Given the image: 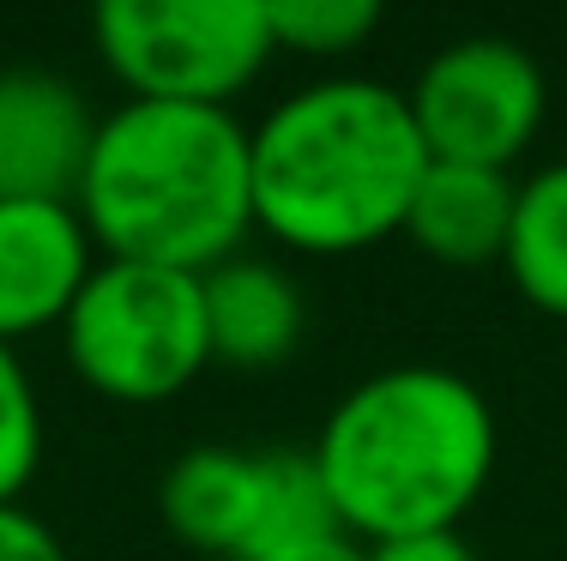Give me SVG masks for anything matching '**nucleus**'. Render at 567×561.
Returning a JSON list of instances; mask_svg holds the SVG:
<instances>
[{
	"label": "nucleus",
	"instance_id": "obj_1",
	"mask_svg": "<svg viewBox=\"0 0 567 561\" xmlns=\"http://www.w3.org/2000/svg\"><path fill=\"white\" fill-rule=\"evenodd\" d=\"M429 145L399 85L308 79L248 127L254 230L296 253H362L404 230Z\"/></svg>",
	"mask_w": 567,
	"mask_h": 561
},
{
	"label": "nucleus",
	"instance_id": "obj_2",
	"mask_svg": "<svg viewBox=\"0 0 567 561\" xmlns=\"http://www.w3.org/2000/svg\"><path fill=\"white\" fill-rule=\"evenodd\" d=\"M495 411L477 381L435 363L362 374L320 423L315 471L357 543L458 531L495 471Z\"/></svg>",
	"mask_w": 567,
	"mask_h": 561
},
{
	"label": "nucleus",
	"instance_id": "obj_3",
	"mask_svg": "<svg viewBox=\"0 0 567 561\" xmlns=\"http://www.w3.org/2000/svg\"><path fill=\"white\" fill-rule=\"evenodd\" d=\"M73 206L103 260L212 272L254 230L248 127L236 110L127 97L97 115Z\"/></svg>",
	"mask_w": 567,
	"mask_h": 561
},
{
	"label": "nucleus",
	"instance_id": "obj_4",
	"mask_svg": "<svg viewBox=\"0 0 567 561\" xmlns=\"http://www.w3.org/2000/svg\"><path fill=\"white\" fill-rule=\"evenodd\" d=\"M73 374L115 405H169L212 368L199 272L97 260L61 320Z\"/></svg>",
	"mask_w": 567,
	"mask_h": 561
},
{
	"label": "nucleus",
	"instance_id": "obj_5",
	"mask_svg": "<svg viewBox=\"0 0 567 561\" xmlns=\"http://www.w3.org/2000/svg\"><path fill=\"white\" fill-rule=\"evenodd\" d=\"M91 37L133 97L199 110H229L278 55L266 0H110Z\"/></svg>",
	"mask_w": 567,
	"mask_h": 561
},
{
	"label": "nucleus",
	"instance_id": "obj_6",
	"mask_svg": "<svg viewBox=\"0 0 567 561\" xmlns=\"http://www.w3.org/2000/svg\"><path fill=\"white\" fill-rule=\"evenodd\" d=\"M404 103L416 115L429 157L513 169V157L544 127L549 85L532 49H519L513 37H458L423 61Z\"/></svg>",
	"mask_w": 567,
	"mask_h": 561
},
{
	"label": "nucleus",
	"instance_id": "obj_7",
	"mask_svg": "<svg viewBox=\"0 0 567 561\" xmlns=\"http://www.w3.org/2000/svg\"><path fill=\"white\" fill-rule=\"evenodd\" d=\"M97 260L73 199H0V344L61 326Z\"/></svg>",
	"mask_w": 567,
	"mask_h": 561
},
{
	"label": "nucleus",
	"instance_id": "obj_8",
	"mask_svg": "<svg viewBox=\"0 0 567 561\" xmlns=\"http://www.w3.org/2000/svg\"><path fill=\"white\" fill-rule=\"evenodd\" d=\"M97 115L73 79L49 66L0 73V199H73Z\"/></svg>",
	"mask_w": 567,
	"mask_h": 561
},
{
	"label": "nucleus",
	"instance_id": "obj_9",
	"mask_svg": "<svg viewBox=\"0 0 567 561\" xmlns=\"http://www.w3.org/2000/svg\"><path fill=\"white\" fill-rule=\"evenodd\" d=\"M157 513L187 550L254 561L266 513V453H236V447L182 453L157 484Z\"/></svg>",
	"mask_w": 567,
	"mask_h": 561
},
{
	"label": "nucleus",
	"instance_id": "obj_10",
	"mask_svg": "<svg viewBox=\"0 0 567 561\" xmlns=\"http://www.w3.org/2000/svg\"><path fill=\"white\" fill-rule=\"evenodd\" d=\"M206 284V332H212V363L229 368H272L296 351L308 326L302 284L278 260L236 253V260L199 272Z\"/></svg>",
	"mask_w": 567,
	"mask_h": 561
},
{
	"label": "nucleus",
	"instance_id": "obj_11",
	"mask_svg": "<svg viewBox=\"0 0 567 561\" xmlns=\"http://www.w3.org/2000/svg\"><path fill=\"white\" fill-rule=\"evenodd\" d=\"M513 194H519V181H513L507 169L441 164V157H429L399 236H411V248H423L429 260H441V266H489L507 253Z\"/></svg>",
	"mask_w": 567,
	"mask_h": 561
},
{
	"label": "nucleus",
	"instance_id": "obj_12",
	"mask_svg": "<svg viewBox=\"0 0 567 561\" xmlns=\"http://www.w3.org/2000/svg\"><path fill=\"white\" fill-rule=\"evenodd\" d=\"M502 266L532 309L567 320V164H544L519 181Z\"/></svg>",
	"mask_w": 567,
	"mask_h": 561
},
{
	"label": "nucleus",
	"instance_id": "obj_13",
	"mask_svg": "<svg viewBox=\"0 0 567 561\" xmlns=\"http://www.w3.org/2000/svg\"><path fill=\"white\" fill-rule=\"evenodd\" d=\"M272 12V43L308 61H344L381 31L374 0H266Z\"/></svg>",
	"mask_w": 567,
	"mask_h": 561
},
{
	"label": "nucleus",
	"instance_id": "obj_14",
	"mask_svg": "<svg viewBox=\"0 0 567 561\" xmlns=\"http://www.w3.org/2000/svg\"><path fill=\"white\" fill-rule=\"evenodd\" d=\"M43 471V398L12 344H0V507L24 501Z\"/></svg>",
	"mask_w": 567,
	"mask_h": 561
},
{
	"label": "nucleus",
	"instance_id": "obj_15",
	"mask_svg": "<svg viewBox=\"0 0 567 561\" xmlns=\"http://www.w3.org/2000/svg\"><path fill=\"white\" fill-rule=\"evenodd\" d=\"M0 561H66V550L43 513L12 501V507H0Z\"/></svg>",
	"mask_w": 567,
	"mask_h": 561
},
{
	"label": "nucleus",
	"instance_id": "obj_16",
	"mask_svg": "<svg viewBox=\"0 0 567 561\" xmlns=\"http://www.w3.org/2000/svg\"><path fill=\"white\" fill-rule=\"evenodd\" d=\"M369 561H477V550L458 531H416V538L369 543Z\"/></svg>",
	"mask_w": 567,
	"mask_h": 561
},
{
	"label": "nucleus",
	"instance_id": "obj_17",
	"mask_svg": "<svg viewBox=\"0 0 567 561\" xmlns=\"http://www.w3.org/2000/svg\"><path fill=\"white\" fill-rule=\"evenodd\" d=\"M266 561H369V543H357L350 531H332V538H315V543H296V550H278Z\"/></svg>",
	"mask_w": 567,
	"mask_h": 561
}]
</instances>
